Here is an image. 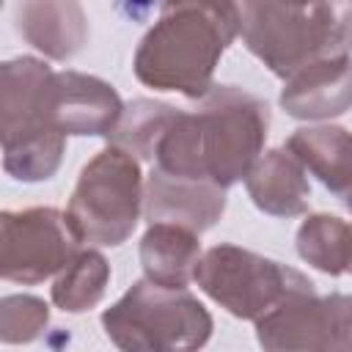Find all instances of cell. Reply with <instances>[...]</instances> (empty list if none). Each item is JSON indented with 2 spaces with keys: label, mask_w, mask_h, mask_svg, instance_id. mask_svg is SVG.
Wrapping results in <instances>:
<instances>
[{
  "label": "cell",
  "mask_w": 352,
  "mask_h": 352,
  "mask_svg": "<svg viewBox=\"0 0 352 352\" xmlns=\"http://www.w3.org/2000/svg\"><path fill=\"white\" fill-rule=\"evenodd\" d=\"M346 206H349V209H352V195H349V198H346Z\"/></svg>",
  "instance_id": "cell-24"
},
{
  "label": "cell",
  "mask_w": 352,
  "mask_h": 352,
  "mask_svg": "<svg viewBox=\"0 0 352 352\" xmlns=\"http://www.w3.org/2000/svg\"><path fill=\"white\" fill-rule=\"evenodd\" d=\"M110 286V264L107 258L94 250H77V256L55 275L52 280V302L66 314H82L102 302Z\"/></svg>",
  "instance_id": "cell-17"
},
{
  "label": "cell",
  "mask_w": 352,
  "mask_h": 352,
  "mask_svg": "<svg viewBox=\"0 0 352 352\" xmlns=\"http://www.w3.org/2000/svg\"><path fill=\"white\" fill-rule=\"evenodd\" d=\"M50 322V308L33 294H8L0 302V341L28 344L36 341Z\"/></svg>",
  "instance_id": "cell-20"
},
{
  "label": "cell",
  "mask_w": 352,
  "mask_h": 352,
  "mask_svg": "<svg viewBox=\"0 0 352 352\" xmlns=\"http://www.w3.org/2000/svg\"><path fill=\"white\" fill-rule=\"evenodd\" d=\"M239 25V0H162L160 19L135 50V77L154 91L204 99Z\"/></svg>",
  "instance_id": "cell-2"
},
{
  "label": "cell",
  "mask_w": 352,
  "mask_h": 352,
  "mask_svg": "<svg viewBox=\"0 0 352 352\" xmlns=\"http://www.w3.org/2000/svg\"><path fill=\"white\" fill-rule=\"evenodd\" d=\"M256 338L264 349H333V311L330 297L316 289L292 292L275 308L256 319Z\"/></svg>",
  "instance_id": "cell-12"
},
{
  "label": "cell",
  "mask_w": 352,
  "mask_h": 352,
  "mask_svg": "<svg viewBox=\"0 0 352 352\" xmlns=\"http://www.w3.org/2000/svg\"><path fill=\"white\" fill-rule=\"evenodd\" d=\"M201 234L179 223H148L140 236V264L148 280L162 286H187L195 280L201 250Z\"/></svg>",
  "instance_id": "cell-16"
},
{
  "label": "cell",
  "mask_w": 352,
  "mask_h": 352,
  "mask_svg": "<svg viewBox=\"0 0 352 352\" xmlns=\"http://www.w3.org/2000/svg\"><path fill=\"white\" fill-rule=\"evenodd\" d=\"M44 118L52 129L69 135L107 138L124 113V102L116 88L94 74L52 72L41 99Z\"/></svg>",
  "instance_id": "cell-9"
},
{
  "label": "cell",
  "mask_w": 352,
  "mask_h": 352,
  "mask_svg": "<svg viewBox=\"0 0 352 352\" xmlns=\"http://www.w3.org/2000/svg\"><path fill=\"white\" fill-rule=\"evenodd\" d=\"M52 69L30 55L0 66V143L3 170L16 182H47L60 168L66 135L44 118L41 99Z\"/></svg>",
  "instance_id": "cell-4"
},
{
  "label": "cell",
  "mask_w": 352,
  "mask_h": 352,
  "mask_svg": "<svg viewBox=\"0 0 352 352\" xmlns=\"http://www.w3.org/2000/svg\"><path fill=\"white\" fill-rule=\"evenodd\" d=\"M80 245L66 212L52 206L0 214V272L6 280L44 283L77 256Z\"/></svg>",
  "instance_id": "cell-8"
},
{
  "label": "cell",
  "mask_w": 352,
  "mask_h": 352,
  "mask_svg": "<svg viewBox=\"0 0 352 352\" xmlns=\"http://www.w3.org/2000/svg\"><path fill=\"white\" fill-rule=\"evenodd\" d=\"M14 22L19 36L50 60H69L91 38L80 0H16Z\"/></svg>",
  "instance_id": "cell-13"
},
{
  "label": "cell",
  "mask_w": 352,
  "mask_h": 352,
  "mask_svg": "<svg viewBox=\"0 0 352 352\" xmlns=\"http://www.w3.org/2000/svg\"><path fill=\"white\" fill-rule=\"evenodd\" d=\"M239 11L242 44L280 80L352 50V0H239Z\"/></svg>",
  "instance_id": "cell-3"
},
{
  "label": "cell",
  "mask_w": 352,
  "mask_h": 352,
  "mask_svg": "<svg viewBox=\"0 0 352 352\" xmlns=\"http://www.w3.org/2000/svg\"><path fill=\"white\" fill-rule=\"evenodd\" d=\"M270 107L236 85H212L198 110H176L165 126L154 168L231 187L264 154Z\"/></svg>",
  "instance_id": "cell-1"
},
{
  "label": "cell",
  "mask_w": 352,
  "mask_h": 352,
  "mask_svg": "<svg viewBox=\"0 0 352 352\" xmlns=\"http://www.w3.org/2000/svg\"><path fill=\"white\" fill-rule=\"evenodd\" d=\"M195 283L231 316L248 322L264 316L292 292L314 289L302 272L228 242L204 250L195 270Z\"/></svg>",
  "instance_id": "cell-7"
},
{
  "label": "cell",
  "mask_w": 352,
  "mask_h": 352,
  "mask_svg": "<svg viewBox=\"0 0 352 352\" xmlns=\"http://www.w3.org/2000/svg\"><path fill=\"white\" fill-rule=\"evenodd\" d=\"M223 212L226 187L151 168L143 195V214L148 223H179L204 234L223 217Z\"/></svg>",
  "instance_id": "cell-10"
},
{
  "label": "cell",
  "mask_w": 352,
  "mask_h": 352,
  "mask_svg": "<svg viewBox=\"0 0 352 352\" xmlns=\"http://www.w3.org/2000/svg\"><path fill=\"white\" fill-rule=\"evenodd\" d=\"M286 151H292L308 173H314L333 195H352V132L336 124L300 126L289 135Z\"/></svg>",
  "instance_id": "cell-15"
},
{
  "label": "cell",
  "mask_w": 352,
  "mask_h": 352,
  "mask_svg": "<svg viewBox=\"0 0 352 352\" xmlns=\"http://www.w3.org/2000/svg\"><path fill=\"white\" fill-rule=\"evenodd\" d=\"M346 272L352 275V253H349V264H346Z\"/></svg>",
  "instance_id": "cell-23"
},
{
  "label": "cell",
  "mask_w": 352,
  "mask_h": 352,
  "mask_svg": "<svg viewBox=\"0 0 352 352\" xmlns=\"http://www.w3.org/2000/svg\"><path fill=\"white\" fill-rule=\"evenodd\" d=\"M157 3H160V0H121L124 11H126L132 19H146L148 11H151Z\"/></svg>",
  "instance_id": "cell-22"
},
{
  "label": "cell",
  "mask_w": 352,
  "mask_h": 352,
  "mask_svg": "<svg viewBox=\"0 0 352 352\" xmlns=\"http://www.w3.org/2000/svg\"><path fill=\"white\" fill-rule=\"evenodd\" d=\"M176 110L179 107L157 102V99H132L129 104H124V113H121L118 124L113 126V132L107 135V140L121 146L124 151L135 154L138 160L154 162L157 143Z\"/></svg>",
  "instance_id": "cell-19"
},
{
  "label": "cell",
  "mask_w": 352,
  "mask_h": 352,
  "mask_svg": "<svg viewBox=\"0 0 352 352\" xmlns=\"http://www.w3.org/2000/svg\"><path fill=\"white\" fill-rule=\"evenodd\" d=\"M280 107L300 121H324L352 107V58L336 55L300 66L283 80Z\"/></svg>",
  "instance_id": "cell-11"
},
{
  "label": "cell",
  "mask_w": 352,
  "mask_h": 352,
  "mask_svg": "<svg viewBox=\"0 0 352 352\" xmlns=\"http://www.w3.org/2000/svg\"><path fill=\"white\" fill-rule=\"evenodd\" d=\"M297 253L324 275H344L352 253V226L336 214H308L297 228Z\"/></svg>",
  "instance_id": "cell-18"
},
{
  "label": "cell",
  "mask_w": 352,
  "mask_h": 352,
  "mask_svg": "<svg viewBox=\"0 0 352 352\" xmlns=\"http://www.w3.org/2000/svg\"><path fill=\"white\" fill-rule=\"evenodd\" d=\"M143 195L140 160L110 143L80 170L66 217L80 242L118 248L140 223Z\"/></svg>",
  "instance_id": "cell-6"
},
{
  "label": "cell",
  "mask_w": 352,
  "mask_h": 352,
  "mask_svg": "<svg viewBox=\"0 0 352 352\" xmlns=\"http://www.w3.org/2000/svg\"><path fill=\"white\" fill-rule=\"evenodd\" d=\"M102 327L126 352H179L209 341L212 316L187 286H162L143 278L102 314Z\"/></svg>",
  "instance_id": "cell-5"
},
{
  "label": "cell",
  "mask_w": 352,
  "mask_h": 352,
  "mask_svg": "<svg viewBox=\"0 0 352 352\" xmlns=\"http://www.w3.org/2000/svg\"><path fill=\"white\" fill-rule=\"evenodd\" d=\"M333 349L352 352V294H330Z\"/></svg>",
  "instance_id": "cell-21"
},
{
  "label": "cell",
  "mask_w": 352,
  "mask_h": 352,
  "mask_svg": "<svg viewBox=\"0 0 352 352\" xmlns=\"http://www.w3.org/2000/svg\"><path fill=\"white\" fill-rule=\"evenodd\" d=\"M245 190L256 209L272 217H297L308 212L311 184L302 162L286 148L264 151L245 176Z\"/></svg>",
  "instance_id": "cell-14"
}]
</instances>
